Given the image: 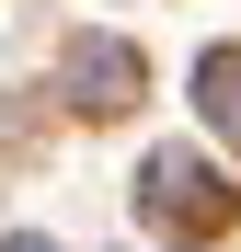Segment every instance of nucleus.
Wrapping results in <instances>:
<instances>
[{
    "mask_svg": "<svg viewBox=\"0 0 241 252\" xmlns=\"http://www.w3.org/2000/svg\"><path fill=\"white\" fill-rule=\"evenodd\" d=\"M69 69H80V80H92V103H115V92H127V58H115V46H80Z\"/></svg>",
    "mask_w": 241,
    "mask_h": 252,
    "instance_id": "f257e3e1",
    "label": "nucleus"
}]
</instances>
